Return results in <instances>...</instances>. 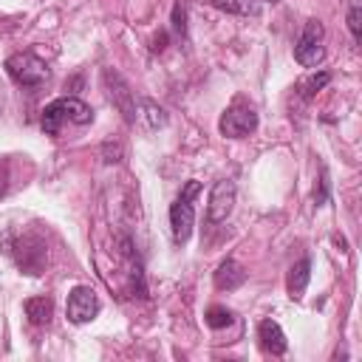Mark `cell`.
Returning a JSON list of instances; mask_svg holds the SVG:
<instances>
[{
    "label": "cell",
    "instance_id": "8fae6325",
    "mask_svg": "<svg viewBox=\"0 0 362 362\" xmlns=\"http://www.w3.org/2000/svg\"><path fill=\"white\" fill-rule=\"evenodd\" d=\"M133 124H141V127H147V130H158V127L167 124V113H164V107H158L153 99H139V102H136Z\"/></svg>",
    "mask_w": 362,
    "mask_h": 362
},
{
    "label": "cell",
    "instance_id": "4fadbf2b",
    "mask_svg": "<svg viewBox=\"0 0 362 362\" xmlns=\"http://www.w3.org/2000/svg\"><path fill=\"white\" fill-rule=\"evenodd\" d=\"M243 280H246V272H243L235 260H223V263L218 266V272H215V286H218L221 291H232V288L243 286Z\"/></svg>",
    "mask_w": 362,
    "mask_h": 362
},
{
    "label": "cell",
    "instance_id": "2e32d148",
    "mask_svg": "<svg viewBox=\"0 0 362 362\" xmlns=\"http://www.w3.org/2000/svg\"><path fill=\"white\" fill-rule=\"evenodd\" d=\"M328 82H331V74H328V71H320V74H311L308 79H303V82L297 85V90H300L303 99H311V96H317V90H322Z\"/></svg>",
    "mask_w": 362,
    "mask_h": 362
},
{
    "label": "cell",
    "instance_id": "7402d4cb",
    "mask_svg": "<svg viewBox=\"0 0 362 362\" xmlns=\"http://www.w3.org/2000/svg\"><path fill=\"white\" fill-rule=\"evenodd\" d=\"M164 42H167V37L161 34V37H156V45H153V51H161L164 48Z\"/></svg>",
    "mask_w": 362,
    "mask_h": 362
},
{
    "label": "cell",
    "instance_id": "9c48e42d",
    "mask_svg": "<svg viewBox=\"0 0 362 362\" xmlns=\"http://www.w3.org/2000/svg\"><path fill=\"white\" fill-rule=\"evenodd\" d=\"M105 88H107V99L122 110V116L133 124V116H136V99H133V90L127 88V82L116 74V71H105Z\"/></svg>",
    "mask_w": 362,
    "mask_h": 362
},
{
    "label": "cell",
    "instance_id": "ffe728a7",
    "mask_svg": "<svg viewBox=\"0 0 362 362\" xmlns=\"http://www.w3.org/2000/svg\"><path fill=\"white\" fill-rule=\"evenodd\" d=\"M102 158H105V164H113V161H119L122 158V144H105L102 147Z\"/></svg>",
    "mask_w": 362,
    "mask_h": 362
},
{
    "label": "cell",
    "instance_id": "277c9868",
    "mask_svg": "<svg viewBox=\"0 0 362 362\" xmlns=\"http://www.w3.org/2000/svg\"><path fill=\"white\" fill-rule=\"evenodd\" d=\"M3 246H6V252L17 260V266L23 269V272H28V274H40V269H42V263H45V243L40 240V238H3Z\"/></svg>",
    "mask_w": 362,
    "mask_h": 362
},
{
    "label": "cell",
    "instance_id": "ac0fdd59",
    "mask_svg": "<svg viewBox=\"0 0 362 362\" xmlns=\"http://www.w3.org/2000/svg\"><path fill=\"white\" fill-rule=\"evenodd\" d=\"M348 28H351L354 40L359 42L362 40V8H359V3H354L351 11H348Z\"/></svg>",
    "mask_w": 362,
    "mask_h": 362
},
{
    "label": "cell",
    "instance_id": "7c38bea8",
    "mask_svg": "<svg viewBox=\"0 0 362 362\" xmlns=\"http://www.w3.org/2000/svg\"><path fill=\"white\" fill-rule=\"evenodd\" d=\"M308 280H311V260L308 257H303V260H297L291 269H288V297L291 300H300L303 297V291H305V286H308Z\"/></svg>",
    "mask_w": 362,
    "mask_h": 362
},
{
    "label": "cell",
    "instance_id": "3957f363",
    "mask_svg": "<svg viewBox=\"0 0 362 362\" xmlns=\"http://www.w3.org/2000/svg\"><path fill=\"white\" fill-rule=\"evenodd\" d=\"M6 74H8L17 85H23V88H37V85L48 82L51 68H48V62L40 59L37 54L20 51V54H11V57L6 59Z\"/></svg>",
    "mask_w": 362,
    "mask_h": 362
},
{
    "label": "cell",
    "instance_id": "5bb4252c",
    "mask_svg": "<svg viewBox=\"0 0 362 362\" xmlns=\"http://www.w3.org/2000/svg\"><path fill=\"white\" fill-rule=\"evenodd\" d=\"M209 6H215L226 14H240V17H257L260 14L257 0H209Z\"/></svg>",
    "mask_w": 362,
    "mask_h": 362
},
{
    "label": "cell",
    "instance_id": "5b68a950",
    "mask_svg": "<svg viewBox=\"0 0 362 362\" xmlns=\"http://www.w3.org/2000/svg\"><path fill=\"white\" fill-rule=\"evenodd\" d=\"M218 130L226 136V139H243L249 133L257 130V113L252 105L235 99L223 113H221V122H218Z\"/></svg>",
    "mask_w": 362,
    "mask_h": 362
},
{
    "label": "cell",
    "instance_id": "d6986e66",
    "mask_svg": "<svg viewBox=\"0 0 362 362\" xmlns=\"http://www.w3.org/2000/svg\"><path fill=\"white\" fill-rule=\"evenodd\" d=\"M187 11H184V6L181 3H175V8H173V28H175V34H187Z\"/></svg>",
    "mask_w": 362,
    "mask_h": 362
},
{
    "label": "cell",
    "instance_id": "7a4b0ae2",
    "mask_svg": "<svg viewBox=\"0 0 362 362\" xmlns=\"http://www.w3.org/2000/svg\"><path fill=\"white\" fill-rule=\"evenodd\" d=\"M198 192H201V184L192 178V181H187V187L181 189V195L170 206V229H173L175 243H187L189 235H192V226H195V206H192V201H195Z\"/></svg>",
    "mask_w": 362,
    "mask_h": 362
},
{
    "label": "cell",
    "instance_id": "8992f818",
    "mask_svg": "<svg viewBox=\"0 0 362 362\" xmlns=\"http://www.w3.org/2000/svg\"><path fill=\"white\" fill-rule=\"evenodd\" d=\"M322 37H325V28L320 20H308L297 45H294V59L303 65V68H317L322 59H325V48H322Z\"/></svg>",
    "mask_w": 362,
    "mask_h": 362
},
{
    "label": "cell",
    "instance_id": "ba28073f",
    "mask_svg": "<svg viewBox=\"0 0 362 362\" xmlns=\"http://www.w3.org/2000/svg\"><path fill=\"white\" fill-rule=\"evenodd\" d=\"M232 206H235V184H232V181H226V178L215 181V187L209 189L206 218H209L212 223H221V221H226V218H229Z\"/></svg>",
    "mask_w": 362,
    "mask_h": 362
},
{
    "label": "cell",
    "instance_id": "52a82bcc",
    "mask_svg": "<svg viewBox=\"0 0 362 362\" xmlns=\"http://www.w3.org/2000/svg\"><path fill=\"white\" fill-rule=\"evenodd\" d=\"M99 297H96V291L90 288V286H76V288H71V294H68V303H65V314H68V320L71 322H76V325H85V322H90L96 314H99Z\"/></svg>",
    "mask_w": 362,
    "mask_h": 362
},
{
    "label": "cell",
    "instance_id": "44dd1931",
    "mask_svg": "<svg viewBox=\"0 0 362 362\" xmlns=\"http://www.w3.org/2000/svg\"><path fill=\"white\" fill-rule=\"evenodd\" d=\"M8 192V161L0 158V198Z\"/></svg>",
    "mask_w": 362,
    "mask_h": 362
},
{
    "label": "cell",
    "instance_id": "e0dca14e",
    "mask_svg": "<svg viewBox=\"0 0 362 362\" xmlns=\"http://www.w3.org/2000/svg\"><path fill=\"white\" fill-rule=\"evenodd\" d=\"M229 322H232V311H229V308L212 305V308L206 311V325H209V328H226Z\"/></svg>",
    "mask_w": 362,
    "mask_h": 362
},
{
    "label": "cell",
    "instance_id": "6da1fadb",
    "mask_svg": "<svg viewBox=\"0 0 362 362\" xmlns=\"http://www.w3.org/2000/svg\"><path fill=\"white\" fill-rule=\"evenodd\" d=\"M65 119L74 122V124H90L93 122V110L82 99H76V96H59L51 105H45V110H42V130L48 136H57L59 124Z\"/></svg>",
    "mask_w": 362,
    "mask_h": 362
},
{
    "label": "cell",
    "instance_id": "603a6c76",
    "mask_svg": "<svg viewBox=\"0 0 362 362\" xmlns=\"http://www.w3.org/2000/svg\"><path fill=\"white\" fill-rule=\"evenodd\" d=\"M263 3H280V0H263Z\"/></svg>",
    "mask_w": 362,
    "mask_h": 362
},
{
    "label": "cell",
    "instance_id": "9a60e30c",
    "mask_svg": "<svg viewBox=\"0 0 362 362\" xmlns=\"http://www.w3.org/2000/svg\"><path fill=\"white\" fill-rule=\"evenodd\" d=\"M51 311H54L51 297H31V300H25V317L34 325H45L51 320Z\"/></svg>",
    "mask_w": 362,
    "mask_h": 362
},
{
    "label": "cell",
    "instance_id": "30bf717a",
    "mask_svg": "<svg viewBox=\"0 0 362 362\" xmlns=\"http://www.w3.org/2000/svg\"><path fill=\"white\" fill-rule=\"evenodd\" d=\"M257 337H260L263 351H269V354H274V356H283L286 348H288V339H286L283 328H280L274 320H263V322L257 325Z\"/></svg>",
    "mask_w": 362,
    "mask_h": 362
}]
</instances>
